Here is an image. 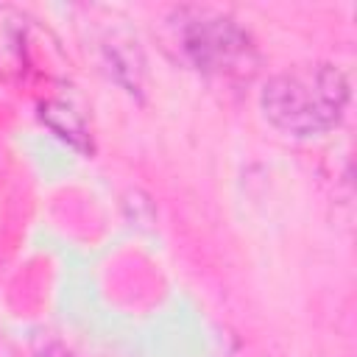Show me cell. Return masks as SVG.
<instances>
[{"mask_svg": "<svg viewBox=\"0 0 357 357\" xmlns=\"http://www.w3.org/2000/svg\"><path fill=\"white\" fill-rule=\"evenodd\" d=\"M33 357H78V354H75L70 346H64L61 340H56V337H50V335H47V337L42 335V337L36 340Z\"/></svg>", "mask_w": 357, "mask_h": 357, "instance_id": "6", "label": "cell"}, {"mask_svg": "<svg viewBox=\"0 0 357 357\" xmlns=\"http://www.w3.org/2000/svg\"><path fill=\"white\" fill-rule=\"evenodd\" d=\"M176 39L184 59L204 75L226 84H248L262 64L254 36L231 14L184 6L173 14Z\"/></svg>", "mask_w": 357, "mask_h": 357, "instance_id": "2", "label": "cell"}, {"mask_svg": "<svg viewBox=\"0 0 357 357\" xmlns=\"http://www.w3.org/2000/svg\"><path fill=\"white\" fill-rule=\"evenodd\" d=\"M0 357H20V351H17V346L11 343V337L0 329Z\"/></svg>", "mask_w": 357, "mask_h": 357, "instance_id": "7", "label": "cell"}, {"mask_svg": "<svg viewBox=\"0 0 357 357\" xmlns=\"http://www.w3.org/2000/svg\"><path fill=\"white\" fill-rule=\"evenodd\" d=\"M349 98L351 84L337 64L310 61L271 75L259 92V112L276 131L312 139L340 126Z\"/></svg>", "mask_w": 357, "mask_h": 357, "instance_id": "1", "label": "cell"}, {"mask_svg": "<svg viewBox=\"0 0 357 357\" xmlns=\"http://www.w3.org/2000/svg\"><path fill=\"white\" fill-rule=\"evenodd\" d=\"M103 56L112 78L131 95H142L145 86V56L131 36H112L103 45Z\"/></svg>", "mask_w": 357, "mask_h": 357, "instance_id": "5", "label": "cell"}, {"mask_svg": "<svg viewBox=\"0 0 357 357\" xmlns=\"http://www.w3.org/2000/svg\"><path fill=\"white\" fill-rule=\"evenodd\" d=\"M36 20L11 3L0 6V78L22 81L31 70V33Z\"/></svg>", "mask_w": 357, "mask_h": 357, "instance_id": "3", "label": "cell"}, {"mask_svg": "<svg viewBox=\"0 0 357 357\" xmlns=\"http://www.w3.org/2000/svg\"><path fill=\"white\" fill-rule=\"evenodd\" d=\"M39 120L59 137L64 139L70 148L81 151V153H92V134L89 126L84 120V114L61 98H47L39 103Z\"/></svg>", "mask_w": 357, "mask_h": 357, "instance_id": "4", "label": "cell"}]
</instances>
